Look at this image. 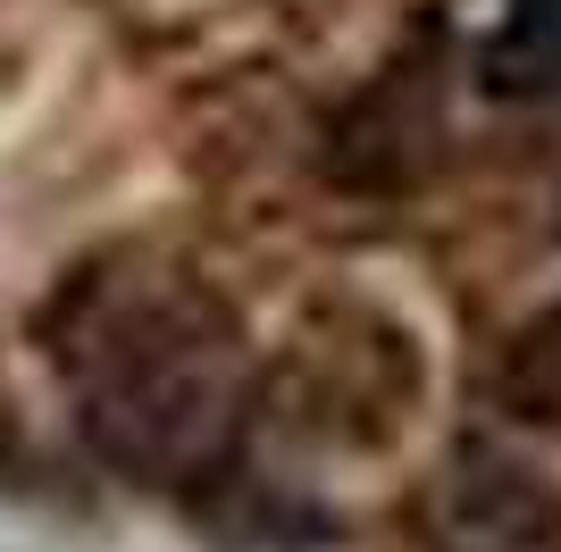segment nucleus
I'll return each mask as SVG.
<instances>
[{"label":"nucleus","instance_id":"1","mask_svg":"<svg viewBox=\"0 0 561 552\" xmlns=\"http://www.w3.org/2000/svg\"><path fill=\"white\" fill-rule=\"evenodd\" d=\"M50 368L76 427L135 485H218L243 418L260 411V368L227 301L176 260L117 252L59 285L43 310Z\"/></svg>","mask_w":561,"mask_h":552},{"label":"nucleus","instance_id":"2","mask_svg":"<svg viewBox=\"0 0 561 552\" xmlns=\"http://www.w3.org/2000/svg\"><path fill=\"white\" fill-rule=\"evenodd\" d=\"M427 386L436 377L411 310L386 294H328L294 319L277 368L260 377V411L328 460H386L420 436Z\"/></svg>","mask_w":561,"mask_h":552},{"label":"nucleus","instance_id":"3","mask_svg":"<svg viewBox=\"0 0 561 552\" xmlns=\"http://www.w3.org/2000/svg\"><path fill=\"white\" fill-rule=\"evenodd\" d=\"M411 552H561V478L503 436H453L402 494Z\"/></svg>","mask_w":561,"mask_h":552},{"label":"nucleus","instance_id":"4","mask_svg":"<svg viewBox=\"0 0 561 552\" xmlns=\"http://www.w3.org/2000/svg\"><path fill=\"white\" fill-rule=\"evenodd\" d=\"M453 160V117L436 59H394L360 92H344V110L319 126V176L344 202H411L445 176Z\"/></svg>","mask_w":561,"mask_h":552},{"label":"nucleus","instance_id":"5","mask_svg":"<svg viewBox=\"0 0 561 552\" xmlns=\"http://www.w3.org/2000/svg\"><path fill=\"white\" fill-rule=\"evenodd\" d=\"M478 402L494 427L528 444H561V294L519 310L494 344H478Z\"/></svg>","mask_w":561,"mask_h":552},{"label":"nucleus","instance_id":"6","mask_svg":"<svg viewBox=\"0 0 561 552\" xmlns=\"http://www.w3.org/2000/svg\"><path fill=\"white\" fill-rule=\"evenodd\" d=\"M469 68L494 101H528V110L561 101V0H494Z\"/></svg>","mask_w":561,"mask_h":552}]
</instances>
